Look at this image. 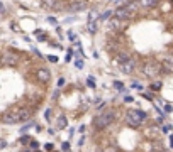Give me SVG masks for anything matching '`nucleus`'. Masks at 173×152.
<instances>
[{"mask_svg": "<svg viewBox=\"0 0 173 152\" xmlns=\"http://www.w3.org/2000/svg\"><path fill=\"white\" fill-rule=\"evenodd\" d=\"M115 118H117V112H115L114 108H107L102 113H99L97 117H93L92 127L97 128V130H102V128H105V127H109L110 124H114Z\"/></svg>", "mask_w": 173, "mask_h": 152, "instance_id": "nucleus-2", "label": "nucleus"}, {"mask_svg": "<svg viewBox=\"0 0 173 152\" xmlns=\"http://www.w3.org/2000/svg\"><path fill=\"white\" fill-rule=\"evenodd\" d=\"M143 96H144V98H146V100H153V95H149V93H143Z\"/></svg>", "mask_w": 173, "mask_h": 152, "instance_id": "nucleus-27", "label": "nucleus"}, {"mask_svg": "<svg viewBox=\"0 0 173 152\" xmlns=\"http://www.w3.org/2000/svg\"><path fill=\"white\" fill-rule=\"evenodd\" d=\"M42 5L48 7V9H56L58 2H56V0H42Z\"/></svg>", "mask_w": 173, "mask_h": 152, "instance_id": "nucleus-13", "label": "nucleus"}, {"mask_svg": "<svg viewBox=\"0 0 173 152\" xmlns=\"http://www.w3.org/2000/svg\"><path fill=\"white\" fill-rule=\"evenodd\" d=\"M71 54H73V51H71V49H70V51H68V54H66V63H68V61H70V59H71Z\"/></svg>", "mask_w": 173, "mask_h": 152, "instance_id": "nucleus-29", "label": "nucleus"}, {"mask_svg": "<svg viewBox=\"0 0 173 152\" xmlns=\"http://www.w3.org/2000/svg\"><path fill=\"white\" fill-rule=\"evenodd\" d=\"M136 10H138V2L131 0V2L121 5L117 10H115V17H119V19H122V20H124V19H131V17L136 14Z\"/></svg>", "mask_w": 173, "mask_h": 152, "instance_id": "nucleus-4", "label": "nucleus"}, {"mask_svg": "<svg viewBox=\"0 0 173 152\" xmlns=\"http://www.w3.org/2000/svg\"><path fill=\"white\" fill-rule=\"evenodd\" d=\"M63 85H64V79L60 78V79H58V86H63Z\"/></svg>", "mask_w": 173, "mask_h": 152, "instance_id": "nucleus-35", "label": "nucleus"}, {"mask_svg": "<svg viewBox=\"0 0 173 152\" xmlns=\"http://www.w3.org/2000/svg\"><path fill=\"white\" fill-rule=\"evenodd\" d=\"M36 78L41 83H48L49 79H51V73H49L46 68H37V69H36Z\"/></svg>", "mask_w": 173, "mask_h": 152, "instance_id": "nucleus-7", "label": "nucleus"}, {"mask_svg": "<svg viewBox=\"0 0 173 152\" xmlns=\"http://www.w3.org/2000/svg\"><path fill=\"white\" fill-rule=\"evenodd\" d=\"M36 124H34V122H31V124H27V125H24L22 127V128H20V130H22V132H26V130H29V128H31V127H34Z\"/></svg>", "mask_w": 173, "mask_h": 152, "instance_id": "nucleus-21", "label": "nucleus"}, {"mask_svg": "<svg viewBox=\"0 0 173 152\" xmlns=\"http://www.w3.org/2000/svg\"><path fill=\"white\" fill-rule=\"evenodd\" d=\"M87 86H88V88H95V78H93V76H88V78H87Z\"/></svg>", "mask_w": 173, "mask_h": 152, "instance_id": "nucleus-15", "label": "nucleus"}, {"mask_svg": "<svg viewBox=\"0 0 173 152\" xmlns=\"http://www.w3.org/2000/svg\"><path fill=\"white\" fill-rule=\"evenodd\" d=\"M32 112L26 107H14L9 108L2 113V122L7 125H12V124H20V122H26L29 117H31Z\"/></svg>", "mask_w": 173, "mask_h": 152, "instance_id": "nucleus-1", "label": "nucleus"}, {"mask_svg": "<svg viewBox=\"0 0 173 152\" xmlns=\"http://www.w3.org/2000/svg\"><path fill=\"white\" fill-rule=\"evenodd\" d=\"M161 88V83L160 81H153L151 83V90H154V91H158V90Z\"/></svg>", "mask_w": 173, "mask_h": 152, "instance_id": "nucleus-17", "label": "nucleus"}, {"mask_svg": "<svg viewBox=\"0 0 173 152\" xmlns=\"http://www.w3.org/2000/svg\"><path fill=\"white\" fill-rule=\"evenodd\" d=\"M87 9V2H82V0H75L68 5V10L70 12H80V10Z\"/></svg>", "mask_w": 173, "mask_h": 152, "instance_id": "nucleus-9", "label": "nucleus"}, {"mask_svg": "<svg viewBox=\"0 0 173 152\" xmlns=\"http://www.w3.org/2000/svg\"><path fill=\"white\" fill-rule=\"evenodd\" d=\"M161 130H163V132H170V125H163V128H161Z\"/></svg>", "mask_w": 173, "mask_h": 152, "instance_id": "nucleus-36", "label": "nucleus"}, {"mask_svg": "<svg viewBox=\"0 0 173 152\" xmlns=\"http://www.w3.org/2000/svg\"><path fill=\"white\" fill-rule=\"evenodd\" d=\"M44 117H46V120H51V108H48V110H46Z\"/></svg>", "mask_w": 173, "mask_h": 152, "instance_id": "nucleus-24", "label": "nucleus"}, {"mask_svg": "<svg viewBox=\"0 0 173 152\" xmlns=\"http://www.w3.org/2000/svg\"><path fill=\"white\" fill-rule=\"evenodd\" d=\"M48 22H51V24H56V19H55V17H48Z\"/></svg>", "mask_w": 173, "mask_h": 152, "instance_id": "nucleus-37", "label": "nucleus"}, {"mask_svg": "<svg viewBox=\"0 0 173 152\" xmlns=\"http://www.w3.org/2000/svg\"><path fill=\"white\" fill-rule=\"evenodd\" d=\"M48 59H49V61H51V63H56V61H58V57H56V56H49V57H48Z\"/></svg>", "mask_w": 173, "mask_h": 152, "instance_id": "nucleus-33", "label": "nucleus"}, {"mask_svg": "<svg viewBox=\"0 0 173 152\" xmlns=\"http://www.w3.org/2000/svg\"><path fill=\"white\" fill-rule=\"evenodd\" d=\"M61 150H63V152H70V144H68V142H63V145H61Z\"/></svg>", "mask_w": 173, "mask_h": 152, "instance_id": "nucleus-20", "label": "nucleus"}, {"mask_svg": "<svg viewBox=\"0 0 173 152\" xmlns=\"http://www.w3.org/2000/svg\"><path fill=\"white\" fill-rule=\"evenodd\" d=\"M163 66L168 71H173V54H165L163 56Z\"/></svg>", "mask_w": 173, "mask_h": 152, "instance_id": "nucleus-11", "label": "nucleus"}, {"mask_svg": "<svg viewBox=\"0 0 173 152\" xmlns=\"http://www.w3.org/2000/svg\"><path fill=\"white\" fill-rule=\"evenodd\" d=\"M75 64H77L78 69H82V68H83V61H80V59H77V63H75Z\"/></svg>", "mask_w": 173, "mask_h": 152, "instance_id": "nucleus-25", "label": "nucleus"}, {"mask_svg": "<svg viewBox=\"0 0 173 152\" xmlns=\"http://www.w3.org/2000/svg\"><path fill=\"white\" fill-rule=\"evenodd\" d=\"M124 101H126V103H131V101H132V96H126Z\"/></svg>", "mask_w": 173, "mask_h": 152, "instance_id": "nucleus-38", "label": "nucleus"}, {"mask_svg": "<svg viewBox=\"0 0 173 152\" xmlns=\"http://www.w3.org/2000/svg\"><path fill=\"white\" fill-rule=\"evenodd\" d=\"M66 127H68L66 117H64V115H60L58 120H56V130H63V128H66Z\"/></svg>", "mask_w": 173, "mask_h": 152, "instance_id": "nucleus-12", "label": "nucleus"}, {"mask_svg": "<svg viewBox=\"0 0 173 152\" xmlns=\"http://www.w3.org/2000/svg\"><path fill=\"white\" fill-rule=\"evenodd\" d=\"M134 69H136V59L134 57H127L126 61L119 63V71L122 74H132Z\"/></svg>", "mask_w": 173, "mask_h": 152, "instance_id": "nucleus-5", "label": "nucleus"}, {"mask_svg": "<svg viewBox=\"0 0 173 152\" xmlns=\"http://www.w3.org/2000/svg\"><path fill=\"white\" fill-rule=\"evenodd\" d=\"M141 5L143 7H154V5H158V0H141Z\"/></svg>", "mask_w": 173, "mask_h": 152, "instance_id": "nucleus-14", "label": "nucleus"}, {"mask_svg": "<svg viewBox=\"0 0 173 152\" xmlns=\"http://www.w3.org/2000/svg\"><path fill=\"white\" fill-rule=\"evenodd\" d=\"M19 142H20V144H27V142H31V137H29V135H22Z\"/></svg>", "mask_w": 173, "mask_h": 152, "instance_id": "nucleus-19", "label": "nucleus"}, {"mask_svg": "<svg viewBox=\"0 0 173 152\" xmlns=\"http://www.w3.org/2000/svg\"><path fill=\"white\" fill-rule=\"evenodd\" d=\"M0 147H2V149H5V147H7V142H5V139H2V142H0Z\"/></svg>", "mask_w": 173, "mask_h": 152, "instance_id": "nucleus-31", "label": "nucleus"}, {"mask_svg": "<svg viewBox=\"0 0 173 152\" xmlns=\"http://www.w3.org/2000/svg\"><path fill=\"white\" fill-rule=\"evenodd\" d=\"M119 29H122V19H119V17H112V19L107 22V31H119Z\"/></svg>", "mask_w": 173, "mask_h": 152, "instance_id": "nucleus-8", "label": "nucleus"}, {"mask_svg": "<svg viewBox=\"0 0 173 152\" xmlns=\"http://www.w3.org/2000/svg\"><path fill=\"white\" fill-rule=\"evenodd\" d=\"M93 14H95V12H92V14H90V17H88V31H90V34H95V32H97V29H99V27H97V25H99V20H102V19H99V20H93Z\"/></svg>", "mask_w": 173, "mask_h": 152, "instance_id": "nucleus-10", "label": "nucleus"}, {"mask_svg": "<svg viewBox=\"0 0 173 152\" xmlns=\"http://www.w3.org/2000/svg\"><path fill=\"white\" fill-rule=\"evenodd\" d=\"M131 86H132V88H136V90H143V86H141V85H139V83H136V81H134V83H132V85H131Z\"/></svg>", "mask_w": 173, "mask_h": 152, "instance_id": "nucleus-26", "label": "nucleus"}, {"mask_svg": "<svg viewBox=\"0 0 173 152\" xmlns=\"http://www.w3.org/2000/svg\"><path fill=\"white\" fill-rule=\"evenodd\" d=\"M7 15V9H5V5L2 3V17H5Z\"/></svg>", "mask_w": 173, "mask_h": 152, "instance_id": "nucleus-30", "label": "nucleus"}, {"mask_svg": "<svg viewBox=\"0 0 173 152\" xmlns=\"http://www.w3.org/2000/svg\"><path fill=\"white\" fill-rule=\"evenodd\" d=\"M114 86H115V90H119V91L124 90V83H121V81H114Z\"/></svg>", "mask_w": 173, "mask_h": 152, "instance_id": "nucleus-18", "label": "nucleus"}, {"mask_svg": "<svg viewBox=\"0 0 173 152\" xmlns=\"http://www.w3.org/2000/svg\"><path fill=\"white\" fill-rule=\"evenodd\" d=\"M83 142H85V137H83V135H82V139H80V140H78V145H80V147H82V145H83Z\"/></svg>", "mask_w": 173, "mask_h": 152, "instance_id": "nucleus-34", "label": "nucleus"}, {"mask_svg": "<svg viewBox=\"0 0 173 152\" xmlns=\"http://www.w3.org/2000/svg\"><path fill=\"white\" fill-rule=\"evenodd\" d=\"M170 145H171V149H173V133L170 135Z\"/></svg>", "mask_w": 173, "mask_h": 152, "instance_id": "nucleus-39", "label": "nucleus"}, {"mask_svg": "<svg viewBox=\"0 0 173 152\" xmlns=\"http://www.w3.org/2000/svg\"><path fill=\"white\" fill-rule=\"evenodd\" d=\"M161 71V68L158 66L156 63H153V61H149V63H146L144 64V68H143V73L148 76V78H154L158 73Z\"/></svg>", "mask_w": 173, "mask_h": 152, "instance_id": "nucleus-6", "label": "nucleus"}, {"mask_svg": "<svg viewBox=\"0 0 173 152\" xmlns=\"http://www.w3.org/2000/svg\"><path fill=\"white\" fill-rule=\"evenodd\" d=\"M37 36H39V37H37L39 41H46V34H37Z\"/></svg>", "mask_w": 173, "mask_h": 152, "instance_id": "nucleus-32", "label": "nucleus"}, {"mask_svg": "<svg viewBox=\"0 0 173 152\" xmlns=\"http://www.w3.org/2000/svg\"><path fill=\"white\" fill-rule=\"evenodd\" d=\"M146 112L139 110V108H131V110L126 113V122H127L129 127H132V128H138L139 125L143 124L144 120H146Z\"/></svg>", "mask_w": 173, "mask_h": 152, "instance_id": "nucleus-3", "label": "nucleus"}, {"mask_svg": "<svg viewBox=\"0 0 173 152\" xmlns=\"http://www.w3.org/2000/svg\"><path fill=\"white\" fill-rule=\"evenodd\" d=\"M29 147H31V149H37V147H39V144L36 142V140H31V142H29Z\"/></svg>", "mask_w": 173, "mask_h": 152, "instance_id": "nucleus-22", "label": "nucleus"}, {"mask_svg": "<svg viewBox=\"0 0 173 152\" xmlns=\"http://www.w3.org/2000/svg\"><path fill=\"white\" fill-rule=\"evenodd\" d=\"M171 110H173V108H171V105H165V112H166V113H170Z\"/></svg>", "mask_w": 173, "mask_h": 152, "instance_id": "nucleus-28", "label": "nucleus"}, {"mask_svg": "<svg viewBox=\"0 0 173 152\" xmlns=\"http://www.w3.org/2000/svg\"><path fill=\"white\" fill-rule=\"evenodd\" d=\"M112 10H105V12H104L102 14V15H100V19H102V20H105V19H110V17H112Z\"/></svg>", "mask_w": 173, "mask_h": 152, "instance_id": "nucleus-16", "label": "nucleus"}, {"mask_svg": "<svg viewBox=\"0 0 173 152\" xmlns=\"http://www.w3.org/2000/svg\"><path fill=\"white\" fill-rule=\"evenodd\" d=\"M53 147H55V145L48 142V144H46V145H44V149H46V150H49V152H53V150H55V149H53Z\"/></svg>", "mask_w": 173, "mask_h": 152, "instance_id": "nucleus-23", "label": "nucleus"}, {"mask_svg": "<svg viewBox=\"0 0 173 152\" xmlns=\"http://www.w3.org/2000/svg\"><path fill=\"white\" fill-rule=\"evenodd\" d=\"M32 150H34V149H31V147H29V149H27V150H24V152H32Z\"/></svg>", "mask_w": 173, "mask_h": 152, "instance_id": "nucleus-40", "label": "nucleus"}]
</instances>
